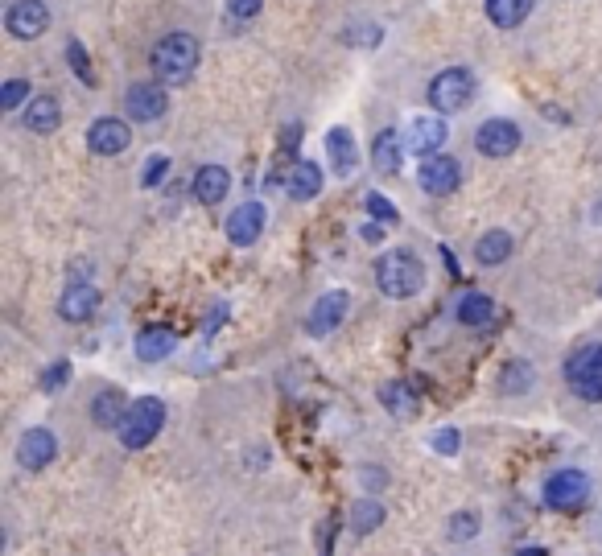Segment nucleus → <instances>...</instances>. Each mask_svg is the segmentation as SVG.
Wrapping results in <instances>:
<instances>
[{
  "label": "nucleus",
  "mask_w": 602,
  "mask_h": 556,
  "mask_svg": "<svg viewBox=\"0 0 602 556\" xmlns=\"http://www.w3.org/2000/svg\"><path fill=\"white\" fill-rule=\"evenodd\" d=\"M565 379H570V388H574L582 400L602 404V342L574 351L570 363H565Z\"/></svg>",
  "instance_id": "39448f33"
},
{
  "label": "nucleus",
  "mask_w": 602,
  "mask_h": 556,
  "mask_svg": "<svg viewBox=\"0 0 602 556\" xmlns=\"http://www.w3.org/2000/svg\"><path fill=\"white\" fill-rule=\"evenodd\" d=\"M545 507L549 511H578L590 499V478L582 470H557L545 482Z\"/></svg>",
  "instance_id": "423d86ee"
},
{
  "label": "nucleus",
  "mask_w": 602,
  "mask_h": 556,
  "mask_svg": "<svg viewBox=\"0 0 602 556\" xmlns=\"http://www.w3.org/2000/svg\"><path fill=\"white\" fill-rule=\"evenodd\" d=\"M442 145H446V124H442V120H417V124H413L409 149H413L417 157H433Z\"/></svg>",
  "instance_id": "412c9836"
},
{
  "label": "nucleus",
  "mask_w": 602,
  "mask_h": 556,
  "mask_svg": "<svg viewBox=\"0 0 602 556\" xmlns=\"http://www.w3.org/2000/svg\"><path fill=\"white\" fill-rule=\"evenodd\" d=\"M124 108L137 124H149V120H161L165 116V91L157 83H132L124 91Z\"/></svg>",
  "instance_id": "9b49d317"
},
{
  "label": "nucleus",
  "mask_w": 602,
  "mask_h": 556,
  "mask_svg": "<svg viewBox=\"0 0 602 556\" xmlns=\"http://www.w3.org/2000/svg\"><path fill=\"white\" fill-rule=\"evenodd\" d=\"M54 454H58V441H54L50 429H29V433L17 441V462H21L25 470H46V466L54 462Z\"/></svg>",
  "instance_id": "f8f14e48"
},
{
  "label": "nucleus",
  "mask_w": 602,
  "mask_h": 556,
  "mask_svg": "<svg viewBox=\"0 0 602 556\" xmlns=\"http://www.w3.org/2000/svg\"><path fill=\"white\" fill-rule=\"evenodd\" d=\"M46 25H50V9L42 5V0H13L9 13H5V29L13 33L17 42L42 38Z\"/></svg>",
  "instance_id": "0eeeda50"
},
{
  "label": "nucleus",
  "mask_w": 602,
  "mask_h": 556,
  "mask_svg": "<svg viewBox=\"0 0 602 556\" xmlns=\"http://www.w3.org/2000/svg\"><path fill=\"white\" fill-rule=\"evenodd\" d=\"M128 141H132V132H128V124L116 120V116H104V120H95V124L87 128V149L99 153V157H116V153H124Z\"/></svg>",
  "instance_id": "9d476101"
},
{
  "label": "nucleus",
  "mask_w": 602,
  "mask_h": 556,
  "mask_svg": "<svg viewBox=\"0 0 602 556\" xmlns=\"http://www.w3.org/2000/svg\"><path fill=\"white\" fill-rule=\"evenodd\" d=\"M380 404H384L388 412H400V416L417 408V400H413L409 384H384V388H380Z\"/></svg>",
  "instance_id": "c85d7f7f"
},
{
  "label": "nucleus",
  "mask_w": 602,
  "mask_h": 556,
  "mask_svg": "<svg viewBox=\"0 0 602 556\" xmlns=\"http://www.w3.org/2000/svg\"><path fill=\"white\" fill-rule=\"evenodd\" d=\"M471 99H475V79H471V71H462V66H450V71H442L429 83V108L438 116L462 112Z\"/></svg>",
  "instance_id": "20e7f679"
},
{
  "label": "nucleus",
  "mask_w": 602,
  "mask_h": 556,
  "mask_svg": "<svg viewBox=\"0 0 602 556\" xmlns=\"http://www.w3.org/2000/svg\"><path fill=\"white\" fill-rule=\"evenodd\" d=\"M260 231H264V206H260V202H244V206H236V211H231V219H227V239L236 243V248H248V243H256Z\"/></svg>",
  "instance_id": "ddd939ff"
},
{
  "label": "nucleus",
  "mask_w": 602,
  "mask_h": 556,
  "mask_svg": "<svg viewBox=\"0 0 602 556\" xmlns=\"http://www.w3.org/2000/svg\"><path fill=\"white\" fill-rule=\"evenodd\" d=\"M165 429V404L157 396H141V400H132L128 412H124V421H120V441L128 449H145L157 433Z\"/></svg>",
  "instance_id": "7ed1b4c3"
},
{
  "label": "nucleus",
  "mask_w": 602,
  "mask_h": 556,
  "mask_svg": "<svg viewBox=\"0 0 602 556\" xmlns=\"http://www.w3.org/2000/svg\"><path fill=\"white\" fill-rule=\"evenodd\" d=\"M380 524H384V507H380L376 499H359V503L351 507V532H355V536L376 532Z\"/></svg>",
  "instance_id": "bb28decb"
},
{
  "label": "nucleus",
  "mask_w": 602,
  "mask_h": 556,
  "mask_svg": "<svg viewBox=\"0 0 602 556\" xmlns=\"http://www.w3.org/2000/svg\"><path fill=\"white\" fill-rule=\"evenodd\" d=\"M66 62H71V71L79 75V83H87V87H95V71H91V58H87V50H83V42H66Z\"/></svg>",
  "instance_id": "c756f323"
},
{
  "label": "nucleus",
  "mask_w": 602,
  "mask_h": 556,
  "mask_svg": "<svg viewBox=\"0 0 602 556\" xmlns=\"http://www.w3.org/2000/svg\"><path fill=\"white\" fill-rule=\"evenodd\" d=\"M165 173H170V157H149V161H145V173H141V182H145V186H157Z\"/></svg>",
  "instance_id": "72a5a7b5"
},
{
  "label": "nucleus",
  "mask_w": 602,
  "mask_h": 556,
  "mask_svg": "<svg viewBox=\"0 0 602 556\" xmlns=\"http://www.w3.org/2000/svg\"><path fill=\"white\" fill-rule=\"evenodd\" d=\"M417 182H421V190L446 198V194H454V190L462 186V165H458L454 157L433 153V157H425V165H421V173H417Z\"/></svg>",
  "instance_id": "6e6552de"
},
{
  "label": "nucleus",
  "mask_w": 602,
  "mask_h": 556,
  "mask_svg": "<svg viewBox=\"0 0 602 556\" xmlns=\"http://www.w3.org/2000/svg\"><path fill=\"white\" fill-rule=\"evenodd\" d=\"M400 157H405L400 132H396V128L376 132V141H372V161H376V169H380V173H396V169H400Z\"/></svg>",
  "instance_id": "4be33fe9"
},
{
  "label": "nucleus",
  "mask_w": 602,
  "mask_h": 556,
  "mask_svg": "<svg viewBox=\"0 0 602 556\" xmlns=\"http://www.w3.org/2000/svg\"><path fill=\"white\" fill-rule=\"evenodd\" d=\"M516 556H549V552H545V548H520Z\"/></svg>",
  "instance_id": "ea45409f"
},
{
  "label": "nucleus",
  "mask_w": 602,
  "mask_h": 556,
  "mask_svg": "<svg viewBox=\"0 0 602 556\" xmlns=\"http://www.w3.org/2000/svg\"><path fill=\"white\" fill-rule=\"evenodd\" d=\"M227 13L240 17V21H248V17L260 13V0H227Z\"/></svg>",
  "instance_id": "c9c22d12"
},
{
  "label": "nucleus",
  "mask_w": 602,
  "mask_h": 556,
  "mask_svg": "<svg viewBox=\"0 0 602 556\" xmlns=\"http://www.w3.org/2000/svg\"><path fill=\"white\" fill-rule=\"evenodd\" d=\"M458 429H442L438 437H433V449H438V454H458Z\"/></svg>",
  "instance_id": "e433bc0d"
},
{
  "label": "nucleus",
  "mask_w": 602,
  "mask_h": 556,
  "mask_svg": "<svg viewBox=\"0 0 602 556\" xmlns=\"http://www.w3.org/2000/svg\"><path fill=\"white\" fill-rule=\"evenodd\" d=\"M512 256V235L508 231H487L479 243H475V260L483 264V268H495V264H504Z\"/></svg>",
  "instance_id": "b1692460"
},
{
  "label": "nucleus",
  "mask_w": 602,
  "mask_h": 556,
  "mask_svg": "<svg viewBox=\"0 0 602 556\" xmlns=\"http://www.w3.org/2000/svg\"><path fill=\"white\" fill-rule=\"evenodd\" d=\"M318 190H322V169L314 161H297L289 173V198L310 202V198H318Z\"/></svg>",
  "instance_id": "5701e85b"
},
{
  "label": "nucleus",
  "mask_w": 602,
  "mask_h": 556,
  "mask_svg": "<svg viewBox=\"0 0 602 556\" xmlns=\"http://www.w3.org/2000/svg\"><path fill=\"white\" fill-rule=\"evenodd\" d=\"M537 0H487V21L499 25V29H516Z\"/></svg>",
  "instance_id": "393cba45"
},
{
  "label": "nucleus",
  "mask_w": 602,
  "mask_h": 556,
  "mask_svg": "<svg viewBox=\"0 0 602 556\" xmlns=\"http://www.w3.org/2000/svg\"><path fill=\"white\" fill-rule=\"evenodd\" d=\"M190 190H194V198H198V202L215 206V202H223V198H227V190H231V173H227L223 165H203V169L194 173Z\"/></svg>",
  "instance_id": "f3484780"
},
{
  "label": "nucleus",
  "mask_w": 602,
  "mask_h": 556,
  "mask_svg": "<svg viewBox=\"0 0 602 556\" xmlns=\"http://www.w3.org/2000/svg\"><path fill=\"white\" fill-rule=\"evenodd\" d=\"M58 124H62V103L54 95H33L25 108V128L38 136H50V132H58Z\"/></svg>",
  "instance_id": "dca6fc26"
},
{
  "label": "nucleus",
  "mask_w": 602,
  "mask_h": 556,
  "mask_svg": "<svg viewBox=\"0 0 602 556\" xmlns=\"http://www.w3.org/2000/svg\"><path fill=\"white\" fill-rule=\"evenodd\" d=\"M174 346H178V334L170 326H145L137 334V359L141 363H161L165 355L174 351Z\"/></svg>",
  "instance_id": "a211bd4d"
},
{
  "label": "nucleus",
  "mask_w": 602,
  "mask_h": 556,
  "mask_svg": "<svg viewBox=\"0 0 602 556\" xmlns=\"http://www.w3.org/2000/svg\"><path fill=\"white\" fill-rule=\"evenodd\" d=\"M326 153H330V165H334V173H339V178H347V173L355 169V161H359L355 141H351L347 128H330V132H326Z\"/></svg>",
  "instance_id": "aec40b11"
},
{
  "label": "nucleus",
  "mask_w": 602,
  "mask_h": 556,
  "mask_svg": "<svg viewBox=\"0 0 602 556\" xmlns=\"http://www.w3.org/2000/svg\"><path fill=\"white\" fill-rule=\"evenodd\" d=\"M495 318V301L487 293H466L458 301V322L462 326H487Z\"/></svg>",
  "instance_id": "a878e982"
},
{
  "label": "nucleus",
  "mask_w": 602,
  "mask_h": 556,
  "mask_svg": "<svg viewBox=\"0 0 602 556\" xmlns=\"http://www.w3.org/2000/svg\"><path fill=\"white\" fill-rule=\"evenodd\" d=\"M99 309V289L95 285H66V293H62V301H58V314L66 318V322H87L91 314Z\"/></svg>",
  "instance_id": "2eb2a0df"
},
{
  "label": "nucleus",
  "mask_w": 602,
  "mask_h": 556,
  "mask_svg": "<svg viewBox=\"0 0 602 556\" xmlns=\"http://www.w3.org/2000/svg\"><path fill=\"white\" fill-rule=\"evenodd\" d=\"M376 285H380V293L392 297V301L413 297V293L425 285V264H421V256L409 252V248H396V252L380 256V264H376Z\"/></svg>",
  "instance_id": "f03ea898"
},
{
  "label": "nucleus",
  "mask_w": 602,
  "mask_h": 556,
  "mask_svg": "<svg viewBox=\"0 0 602 556\" xmlns=\"http://www.w3.org/2000/svg\"><path fill=\"white\" fill-rule=\"evenodd\" d=\"M367 215H372L376 223H396V206L384 194H367Z\"/></svg>",
  "instance_id": "473e14b6"
},
{
  "label": "nucleus",
  "mask_w": 602,
  "mask_h": 556,
  "mask_svg": "<svg viewBox=\"0 0 602 556\" xmlns=\"http://www.w3.org/2000/svg\"><path fill=\"white\" fill-rule=\"evenodd\" d=\"M347 305H351V297H347L343 289H334V293L318 297L314 314H310V334H314V338H322V334H330V330H339V326H343V318H347Z\"/></svg>",
  "instance_id": "4468645a"
},
{
  "label": "nucleus",
  "mask_w": 602,
  "mask_h": 556,
  "mask_svg": "<svg viewBox=\"0 0 602 556\" xmlns=\"http://www.w3.org/2000/svg\"><path fill=\"white\" fill-rule=\"evenodd\" d=\"M66 379H71V363H54V367L42 375V388H46V392H58Z\"/></svg>",
  "instance_id": "f704fd0d"
},
{
  "label": "nucleus",
  "mask_w": 602,
  "mask_h": 556,
  "mask_svg": "<svg viewBox=\"0 0 602 556\" xmlns=\"http://www.w3.org/2000/svg\"><path fill=\"white\" fill-rule=\"evenodd\" d=\"M21 99H29V83L25 79H9L5 87H0V108H5V112L21 108Z\"/></svg>",
  "instance_id": "2f4dec72"
},
{
  "label": "nucleus",
  "mask_w": 602,
  "mask_h": 556,
  "mask_svg": "<svg viewBox=\"0 0 602 556\" xmlns=\"http://www.w3.org/2000/svg\"><path fill=\"white\" fill-rule=\"evenodd\" d=\"M363 239H367V243H380V239H384V227H380L376 219H372V223H363Z\"/></svg>",
  "instance_id": "58836bf2"
},
{
  "label": "nucleus",
  "mask_w": 602,
  "mask_h": 556,
  "mask_svg": "<svg viewBox=\"0 0 602 556\" xmlns=\"http://www.w3.org/2000/svg\"><path fill=\"white\" fill-rule=\"evenodd\" d=\"M293 145H301V124H285L281 132V149H293Z\"/></svg>",
  "instance_id": "4c0bfd02"
},
{
  "label": "nucleus",
  "mask_w": 602,
  "mask_h": 556,
  "mask_svg": "<svg viewBox=\"0 0 602 556\" xmlns=\"http://www.w3.org/2000/svg\"><path fill=\"white\" fill-rule=\"evenodd\" d=\"M475 536H479V515L475 511L450 515V540H475Z\"/></svg>",
  "instance_id": "7c9ffc66"
},
{
  "label": "nucleus",
  "mask_w": 602,
  "mask_h": 556,
  "mask_svg": "<svg viewBox=\"0 0 602 556\" xmlns=\"http://www.w3.org/2000/svg\"><path fill=\"white\" fill-rule=\"evenodd\" d=\"M198 38L194 33H165V38L153 46V75L165 83V87H182V83H190V75L198 71Z\"/></svg>",
  "instance_id": "f257e3e1"
},
{
  "label": "nucleus",
  "mask_w": 602,
  "mask_h": 556,
  "mask_svg": "<svg viewBox=\"0 0 602 556\" xmlns=\"http://www.w3.org/2000/svg\"><path fill=\"white\" fill-rule=\"evenodd\" d=\"M124 412H128V400H124L120 388H104V392L91 400V421H95L99 429H120Z\"/></svg>",
  "instance_id": "6ab92c4d"
},
{
  "label": "nucleus",
  "mask_w": 602,
  "mask_h": 556,
  "mask_svg": "<svg viewBox=\"0 0 602 556\" xmlns=\"http://www.w3.org/2000/svg\"><path fill=\"white\" fill-rule=\"evenodd\" d=\"M598 293H602V285H598Z\"/></svg>",
  "instance_id": "a19ab883"
},
{
  "label": "nucleus",
  "mask_w": 602,
  "mask_h": 556,
  "mask_svg": "<svg viewBox=\"0 0 602 556\" xmlns=\"http://www.w3.org/2000/svg\"><path fill=\"white\" fill-rule=\"evenodd\" d=\"M475 149L483 157H512L520 149V128L512 120H487L475 132Z\"/></svg>",
  "instance_id": "1a4fd4ad"
},
{
  "label": "nucleus",
  "mask_w": 602,
  "mask_h": 556,
  "mask_svg": "<svg viewBox=\"0 0 602 556\" xmlns=\"http://www.w3.org/2000/svg\"><path fill=\"white\" fill-rule=\"evenodd\" d=\"M528 388H532V367L520 363V359H512V363L504 367V375H499V392H504V396H520V392H528Z\"/></svg>",
  "instance_id": "cd10ccee"
}]
</instances>
